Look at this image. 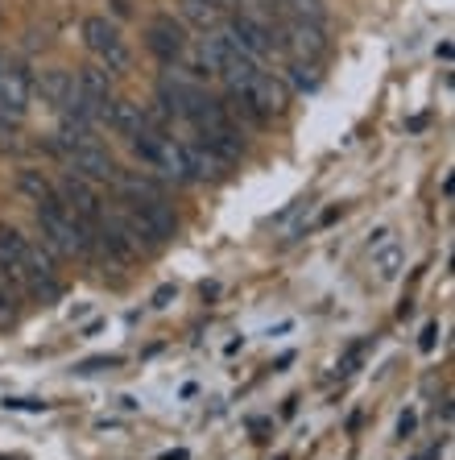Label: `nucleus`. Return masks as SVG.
Segmentation results:
<instances>
[{"label":"nucleus","instance_id":"1","mask_svg":"<svg viewBox=\"0 0 455 460\" xmlns=\"http://www.w3.org/2000/svg\"><path fill=\"white\" fill-rule=\"evenodd\" d=\"M128 146H133V154H137L141 166H149L153 174H162V179L170 182H195L191 179V162H187V146H182V137H174V128H141V133H133L128 137Z\"/></svg>","mask_w":455,"mask_h":460},{"label":"nucleus","instance_id":"2","mask_svg":"<svg viewBox=\"0 0 455 460\" xmlns=\"http://www.w3.org/2000/svg\"><path fill=\"white\" fill-rule=\"evenodd\" d=\"M83 42L87 50L100 58L104 71H125L128 66V42L120 38V30L108 17H87L83 22Z\"/></svg>","mask_w":455,"mask_h":460},{"label":"nucleus","instance_id":"3","mask_svg":"<svg viewBox=\"0 0 455 460\" xmlns=\"http://www.w3.org/2000/svg\"><path fill=\"white\" fill-rule=\"evenodd\" d=\"M145 46L158 54L166 66L187 63V50H191V42H187V25L174 22L170 13H158V17L145 25Z\"/></svg>","mask_w":455,"mask_h":460},{"label":"nucleus","instance_id":"4","mask_svg":"<svg viewBox=\"0 0 455 460\" xmlns=\"http://www.w3.org/2000/svg\"><path fill=\"white\" fill-rule=\"evenodd\" d=\"M232 96H241L244 104L253 108L261 120H269V117H277V112H286V104H290V92H286V84L282 79H274L269 71H257L249 84L241 87V92H232Z\"/></svg>","mask_w":455,"mask_h":460},{"label":"nucleus","instance_id":"5","mask_svg":"<svg viewBox=\"0 0 455 460\" xmlns=\"http://www.w3.org/2000/svg\"><path fill=\"white\" fill-rule=\"evenodd\" d=\"M54 191H58V199H63L66 212H74L83 225H96L100 216H104V208H100V191L87 179H79V174H63V179L54 182Z\"/></svg>","mask_w":455,"mask_h":460},{"label":"nucleus","instance_id":"6","mask_svg":"<svg viewBox=\"0 0 455 460\" xmlns=\"http://www.w3.org/2000/svg\"><path fill=\"white\" fill-rule=\"evenodd\" d=\"M66 162H71V174H79V179H87V182H112L117 179V158L104 150V146H74V150H66L63 154Z\"/></svg>","mask_w":455,"mask_h":460},{"label":"nucleus","instance_id":"7","mask_svg":"<svg viewBox=\"0 0 455 460\" xmlns=\"http://www.w3.org/2000/svg\"><path fill=\"white\" fill-rule=\"evenodd\" d=\"M228 33H232V38L244 46V50L253 54L257 63H261V58H269V54L277 50L274 30H269L261 17H253V13H236L232 22H228Z\"/></svg>","mask_w":455,"mask_h":460},{"label":"nucleus","instance_id":"8","mask_svg":"<svg viewBox=\"0 0 455 460\" xmlns=\"http://www.w3.org/2000/svg\"><path fill=\"white\" fill-rule=\"evenodd\" d=\"M277 46H286L294 58H307V63H315L328 42H323V25L302 22V17H290V22L282 25V38H277Z\"/></svg>","mask_w":455,"mask_h":460},{"label":"nucleus","instance_id":"9","mask_svg":"<svg viewBox=\"0 0 455 460\" xmlns=\"http://www.w3.org/2000/svg\"><path fill=\"white\" fill-rule=\"evenodd\" d=\"M30 100H33V79H30V71L13 63L9 71L0 75V112L17 120V117H25Z\"/></svg>","mask_w":455,"mask_h":460},{"label":"nucleus","instance_id":"10","mask_svg":"<svg viewBox=\"0 0 455 460\" xmlns=\"http://www.w3.org/2000/svg\"><path fill=\"white\" fill-rule=\"evenodd\" d=\"M182 146H187V162H191V179H223L228 174V166L232 162L220 158V154L212 150V146H203L199 137H182Z\"/></svg>","mask_w":455,"mask_h":460},{"label":"nucleus","instance_id":"11","mask_svg":"<svg viewBox=\"0 0 455 460\" xmlns=\"http://www.w3.org/2000/svg\"><path fill=\"white\" fill-rule=\"evenodd\" d=\"M104 125L112 128V133H120V137H133V133H141V128H145V108L133 104V100H125V96H112Z\"/></svg>","mask_w":455,"mask_h":460},{"label":"nucleus","instance_id":"12","mask_svg":"<svg viewBox=\"0 0 455 460\" xmlns=\"http://www.w3.org/2000/svg\"><path fill=\"white\" fill-rule=\"evenodd\" d=\"M71 84H74L71 71H63V66H50V71H42V79L33 84V92L42 96V104H50L54 112H63L66 96H71Z\"/></svg>","mask_w":455,"mask_h":460},{"label":"nucleus","instance_id":"13","mask_svg":"<svg viewBox=\"0 0 455 460\" xmlns=\"http://www.w3.org/2000/svg\"><path fill=\"white\" fill-rule=\"evenodd\" d=\"M17 187H22V195H25V199H30L33 208H38V204H46V199H54V195H58V191H54V182L46 179L42 171H22V179H17Z\"/></svg>","mask_w":455,"mask_h":460},{"label":"nucleus","instance_id":"14","mask_svg":"<svg viewBox=\"0 0 455 460\" xmlns=\"http://www.w3.org/2000/svg\"><path fill=\"white\" fill-rule=\"evenodd\" d=\"M372 270H377V279H381V282H393V279H398V270H402V249H398V245L381 249V253L372 257Z\"/></svg>","mask_w":455,"mask_h":460},{"label":"nucleus","instance_id":"15","mask_svg":"<svg viewBox=\"0 0 455 460\" xmlns=\"http://www.w3.org/2000/svg\"><path fill=\"white\" fill-rule=\"evenodd\" d=\"M290 84H294L298 92H315L319 87V66L307 63V58H294V63H290Z\"/></svg>","mask_w":455,"mask_h":460},{"label":"nucleus","instance_id":"16","mask_svg":"<svg viewBox=\"0 0 455 460\" xmlns=\"http://www.w3.org/2000/svg\"><path fill=\"white\" fill-rule=\"evenodd\" d=\"M286 4L294 9V17H302V22L323 25V17H328V9H323V0H286Z\"/></svg>","mask_w":455,"mask_h":460},{"label":"nucleus","instance_id":"17","mask_svg":"<svg viewBox=\"0 0 455 460\" xmlns=\"http://www.w3.org/2000/svg\"><path fill=\"white\" fill-rule=\"evenodd\" d=\"M187 17H191V22H199L203 30H207V25L220 22V9H212V4H203V0H187Z\"/></svg>","mask_w":455,"mask_h":460},{"label":"nucleus","instance_id":"18","mask_svg":"<svg viewBox=\"0 0 455 460\" xmlns=\"http://www.w3.org/2000/svg\"><path fill=\"white\" fill-rule=\"evenodd\" d=\"M364 349H369V341H360V344H352L348 353L339 357V365H336V374H339V377H348V374H352V369H356V365H360V357H364Z\"/></svg>","mask_w":455,"mask_h":460},{"label":"nucleus","instance_id":"19","mask_svg":"<svg viewBox=\"0 0 455 460\" xmlns=\"http://www.w3.org/2000/svg\"><path fill=\"white\" fill-rule=\"evenodd\" d=\"M112 365H120V357H96V361H83L74 374H100V369H112Z\"/></svg>","mask_w":455,"mask_h":460},{"label":"nucleus","instance_id":"20","mask_svg":"<svg viewBox=\"0 0 455 460\" xmlns=\"http://www.w3.org/2000/svg\"><path fill=\"white\" fill-rule=\"evenodd\" d=\"M4 407L9 411H50V402H38V398H9Z\"/></svg>","mask_w":455,"mask_h":460},{"label":"nucleus","instance_id":"21","mask_svg":"<svg viewBox=\"0 0 455 460\" xmlns=\"http://www.w3.org/2000/svg\"><path fill=\"white\" fill-rule=\"evenodd\" d=\"M13 299H17V295H13V290L4 287V282H0V323L13 320Z\"/></svg>","mask_w":455,"mask_h":460},{"label":"nucleus","instance_id":"22","mask_svg":"<svg viewBox=\"0 0 455 460\" xmlns=\"http://www.w3.org/2000/svg\"><path fill=\"white\" fill-rule=\"evenodd\" d=\"M414 423H418V419H414L410 411H406V415L398 419V436H410V431H414Z\"/></svg>","mask_w":455,"mask_h":460},{"label":"nucleus","instance_id":"23","mask_svg":"<svg viewBox=\"0 0 455 460\" xmlns=\"http://www.w3.org/2000/svg\"><path fill=\"white\" fill-rule=\"evenodd\" d=\"M170 299H174V287H162L158 295H153V307H166Z\"/></svg>","mask_w":455,"mask_h":460},{"label":"nucleus","instance_id":"24","mask_svg":"<svg viewBox=\"0 0 455 460\" xmlns=\"http://www.w3.org/2000/svg\"><path fill=\"white\" fill-rule=\"evenodd\" d=\"M434 336H439V328H434V323H431V328H426V332H423V353H431V349H434Z\"/></svg>","mask_w":455,"mask_h":460},{"label":"nucleus","instance_id":"25","mask_svg":"<svg viewBox=\"0 0 455 460\" xmlns=\"http://www.w3.org/2000/svg\"><path fill=\"white\" fill-rule=\"evenodd\" d=\"M203 4H212V9H220V13L232 9V0H203Z\"/></svg>","mask_w":455,"mask_h":460},{"label":"nucleus","instance_id":"26","mask_svg":"<svg viewBox=\"0 0 455 460\" xmlns=\"http://www.w3.org/2000/svg\"><path fill=\"white\" fill-rule=\"evenodd\" d=\"M9 66H13V58H9V54H4V50H0V75H4Z\"/></svg>","mask_w":455,"mask_h":460},{"label":"nucleus","instance_id":"27","mask_svg":"<svg viewBox=\"0 0 455 460\" xmlns=\"http://www.w3.org/2000/svg\"><path fill=\"white\" fill-rule=\"evenodd\" d=\"M232 4H257V0H232Z\"/></svg>","mask_w":455,"mask_h":460}]
</instances>
